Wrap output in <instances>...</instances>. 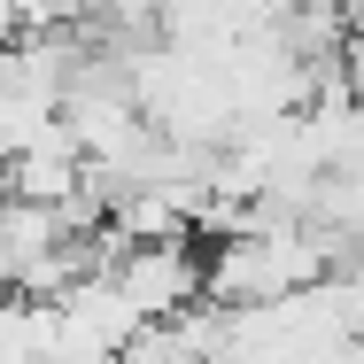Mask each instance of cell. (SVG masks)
I'll return each instance as SVG.
<instances>
[{
    "instance_id": "obj_1",
    "label": "cell",
    "mask_w": 364,
    "mask_h": 364,
    "mask_svg": "<svg viewBox=\"0 0 364 364\" xmlns=\"http://www.w3.org/2000/svg\"><path fill=\"white\" fill-rule=\"evenodd\" d=\"M349 31H357V39H349V93L364 101V8L349 16Z\"/></svg>"
}]
</instances>
